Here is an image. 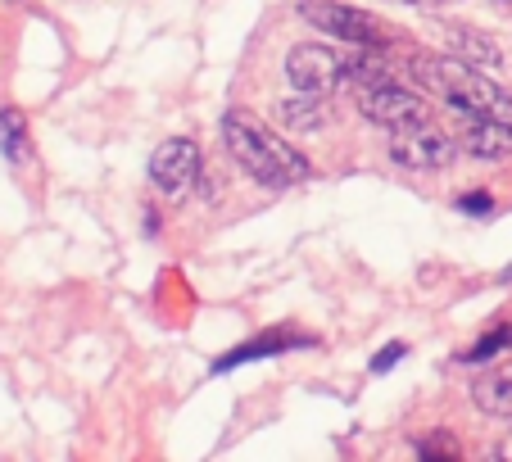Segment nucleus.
Returning <instances> with one entry per match:
<instances>
[{
    "mask_svg": "<svg viewBox=\"0 0 512 462\" xmlns=\"http://www.w3.org/2000/svg\"><path fill=\"white\" fill-rule=\"evenodd\" d=\"M223 141L232 150V159L241 164L245 177H254L268 191H290L313 177L309 159H304L286 136H277L263 118H254L250 109H227L223 114Z\"/></svg>",
    "mask_w": 512,
    "mask_h": 462,
    "instance_id": "nucleus-1",
    "label": "nucleus"
},
{
    "mask_svg": "<svg viewBox=\"0 0 512 462\" xmlns=\"http://www.w3.org/2000/svg\"><path fill=\"white\" fill-rule=\"evenodd\" d=\"M408 77L426 96L454 105L458 114H494V118H512V96L494 82L485 68L467 64L458 55H431V50H413L408 59Z\"/></svg>",
    "mask_w": 512,
    "mask_h": 462,
    "instance_id": "nucleus-2",
    "label": "nucleus"
},
{
    "mask_svg": "<svg viewBox=\"0 0 512 462\" xmlns=\"http://www.w3.org/2000/svg\"><path fill=\"white\" fill-rule=\"evenodd\" d=\"M358 114L372 118L386 132H399V127H417L431 123V105L417 96L413 87H404L399 77H386V82H372V87H358Z\"/></svg>",
    "mask_w": 512,
    "mask_h": 462,
    "instance_id": "nucleus-3",
    "label": "nucleus"
},
{
    "mask_svg": "<svg viewBox=\"0 0 512 462\" xmlns=\"http://www.w3.org/2000/svg\"><path fill=\"white\" fill-rule=\"evenodd\" d=\"M300 19L322 28L327 37L349 41V46H386L390 32L377 14L368 10H354V5H340V0H304L300 5Z\"/></svg>",
    "mask_w": 512,
    "mask_h": 462,
    "instance_id": "nucleus-4",
    "label": "nucleus"
},
{
    "mask_svg": "<svg viewBox=\"0 0 512 462\" xmlns=\"http://www.w3.org/2000/svg\"><path fill=\"white\" fill-rule=\"evenodd\" d=\"M386 154L404 168V173H435V168H445L458 154V141L445 136L435 123H417V127H399V132H390Z\"/></svg>",
    "mask_w": 512,
    "mask_h": 462,
    "instance_id": "nucleus-5",
    "label": "nucleus"
},
{
    "mask_svg": "<svg viewBox=\"0 0 512 462\" xmlns=\"http://www.w3.org/2000/svg\"><path fill=\"white\" fill-rule=\"evenodd\" d=\"M345 64L349 59L331 46H318V41H304V46H290L286 55V82L295 91H318V96H331V91L345 82Z\"/></svg>",
    "mask_w": 512,
    "mask_h": 462,
    "instance_id": "nucleus-6",
    "label": "nucleus"
},
{
    "mask_svg": "<svg viewBox=\"0 0 512 462\" xmlns=\"http://www.w3.org/2000/svg\"><path fill=\"white\" fill-rule=\"evenodd\" d=\"M150 182L164 195H186L200 182V145L186 136H168L155 154H150Z\"/></svg>",
    "mask_w": 512,
    "mask_h": 462,
    "instance_id": "nucleus-7",
    "label": "nucleus"
},
{
    "mask_svg": "<svg viewBox=\"0 0 512 462\" xmlns=\"http://www.w3.org/2000/svg\"><path fill=\"white\" fill-rule=\"evenodd\" d=\"M458 150L472 159H512V118H494V114H463L458 118Z\"/></svg>",
    "mask_w": 512,
    "mask_h": 462,
    "instance_id": "nucleus-8",
    "label": "nucleus"
},
{
    "mask_svg": "<svg viewBox=\"0 0 512 462\" xmlns=\"http://www.w3.org/2000/svg\"><path fill=\"white\" fill-rule=\"evenodd\" d=\"M300 345H313V336H290V331H263V336L245 340V345H236L227 358H218L213 363V372H232V367L241 363H259V358H277V354H290V349Z\"/></svg>",
    "mask_w": 512,
    "mask_h": 462,
    "instance_id": "nucleus-9",
    "label": "nucleus"
},
{
    "mask_svg": "<svg viewBox=\"0 0 512 462\" xmlns=\"http://www.w3.org/2000/svg\"><path fill=\"white\" fill-rule=\"evenodd\" d=\"M277 118L290 127V132H318V127L327 123V96L290 87V96L277 100Z\"/></svg>",
    "mask_w": 512,
    "mask_h": 462,
    "instance_id": "nucleus-10",
    "label": "nucleus"
},
{
    "mask_svg": "<svg viewBox=\"0 0 512 462\" xmlns=\"http://www.w3.org/2000/svg\"><path fill=\"white\" fill-rule=\"evenodd\" d=\"M472 399L481 413L490 417H512V363L494 367V372H485L481 381L472 385Z\"/></svg>",
    "mask_w": 512,
    "mask_h": 462,
    "instance_id": "nucleus-11",
    "label": "nucleus"
},
{
    "mask_svg": "<svg viewBox=\"0 0 512 462\" xmlns=\"http://www.w3.org/2000/svg\"><path fill=\"white\" fill-rule=\"evenodd\" d=\"M445 37H449V46H454V55L467 59V64H476V68H499L503 64L499 41H490L485 32H476V28H449Z\"/></svg>",
    "mask_w": 512,
    "mask_h": 462,
    "instance_id": "nucleus-12",
    "label": "nucleus"
},
{
    "mask_svg": "<svg viewBox=\"0 0 512 462\" xmlns=\"http://www.w3.org/2000/svg\"><path fill=\"white\" fill-rule=\"evenodd\" d=\"M0 150L10 154L14 164H23L32 154L28 145V118L19 114V109H0Z\"/></svg>",
    "mask_w": 512,
    "mask_h": 462,
    "instance_id": "nucleus-13",
    "label": "nucleus"
},
{
    "mask_svg": "<svg viewBox=\"0 0 512 462\" xmlns=\"http://www.w3.org/2000/svg\"><path fill=\"white\" fill-rule=\"evenodd\" d=\"M512 349V327H494V331H485L481 340H476L472 349H463V363H490L494 354H508Z\"/></svg>",
    "mask_w": 512,
    "mask_h": 462,
    "instance_id": "nucleus-14",
    "label": "nucleus"
},
{
    "mask_svg": "<svg viewBox=\"0 0 512 462\" xmlns=\"http://www.w3.org/2000/svg\"><path fill=\"white\" fill-rule=\"evenodd\" d=\"M404 354H408V345H399V340H395V345H386L377 358H372V372H377V376H381V372H390V367H395Z\"/></svg>",
    "mask_w": 512,
    "mask_h": 462,
    "instance_id": "nucleus-15",
    "label": "nucleus"
},
{
    "mask_svg": "<svg viewBox=\"0 0 512 462\" xmlns=\"http://www.w3.org/2000/svg\"><path fill=\"white\" fill-rule=\"evenodd\" d=\"M458 209L463 213H472V218H485V213L494 209V200L485 191H476V195H463V200H458Z\"/></svg>",
    "mask_w": 512,
    "mask_h": 462,
    "instance_id": "nucleus-16",
    "label": "nucleus"
},
{
    "mask_svg": "<svg viewBox=\"0 0 512 462\" xmlns=\"http://www.w3.org/2000/svg\"><path fill=\"white\" fill-rule=\"evenodd\" d=\"M399 5H417V10H431L435 0H399Z\"/></svg>",
    "mask_w": 512,
    "mask_h": 462,
    "instance_id": "nucleus-17",
    "label": "nucleus"
},
{
    "mask_svg": "<svg viewBox=\"0 0 512 462\" xmlns=\"http://www.w3.org/2000/svg\"><path fill=\"white\" fill-rule=\"evenodd\" d=\"M499 453H503V458H512V435H508V440L499 444Z\"/></svg>",
    "mask_w": 512,
    "mask_h": 462,
    "instance_id": "nucleus-18",
    "label": "nucleus"
},
{
    "mask_svg": "<svg viewBox=\"0 0 512 462\" xmlns=\"http://www.w3.org/2000/svg\"><path fill=\"white\" fill-rule=\"evenodd\" d=\"M499 281H512V268H503V277Z\"/></svg>",
    "mask_w": 512,
    "mask_h": 462,
    "instance_id": "nucleus-19",
    "label": "nucleus"
}]
</instances>
